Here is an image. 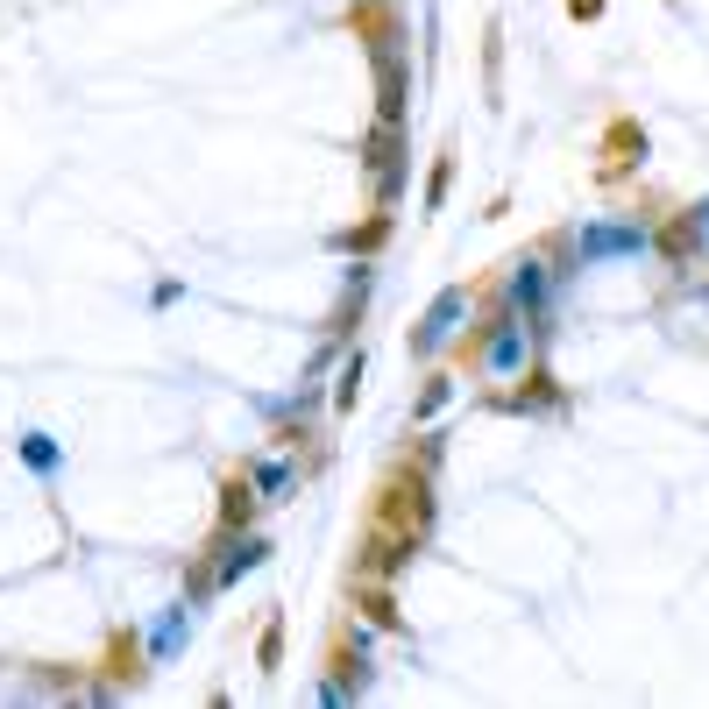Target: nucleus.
Segmentation results:
<instances>
[{"label": "nucleus", "mask_w": 709, "mask_h": 709, "mask_svg": "<svg viewBox=\"0 0 709 709\" xmlns=\"http://www.w3.org/2000/svg\"><path fill=\"white\" fill-rule=\"evenodd\" d=\"M575 15H603V0H575Z\"/></svg>", "instance_id": "1"}]
</instances>
